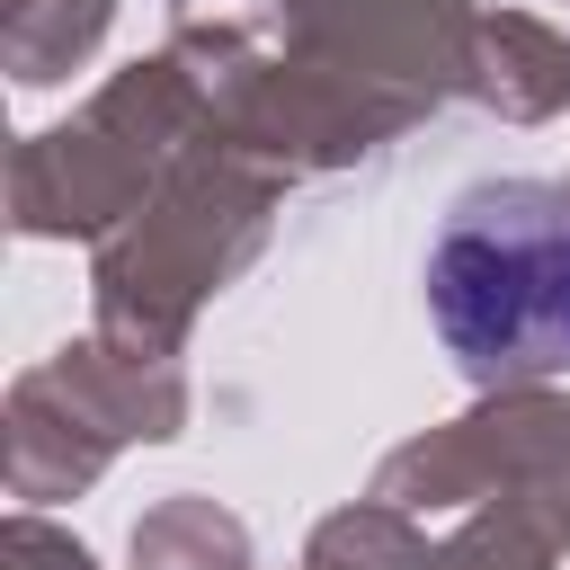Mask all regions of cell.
Instances as JSON below:
<instances>
[{
    "label": "cell",
    "mask_w": 570,
    "mask_h": 570,
    "mask_svg": "<svg viewBox=\"0 0 570 570\" xmlns=\"http://www.w3.org/2000/svg\"><path fill=\"white\" fill-rule=\"evenodd\" d=\"M428 321L472 383L570 374V196L490 178L428 240Z\"/></svg>",
    "instance_id": "1"
}]
</instances>
